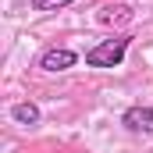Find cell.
<instances>
[{
  "label": "cell",
  "mask_w": 153,
  "mask_h": 153,
  "mask_svg": "<svg viewBox=\"0 0 153 153\" xmlns=\"http://www.w3.org/2000/svg\"><path fill=\"white\" fill-rule=\"evenodd\" d=\"M125 50H128V39L125 36H114V39H103L100 46H93L85 53V64L89 68H117L125 61Z\"/></svg>",
  "instance_id": "cell-1"
},
{
  "label": "cell",
  "mask_w": 153,
  "mask_h": 153,
  "mask_svg": "<svg viewBox=\"0 0 153 153\" xmlns=\"http://www.w3.org/2000/svg\"><path fill=\"white\" fill-rule=\"evenodd\" d=\"M121 125L128 132H146V135H153V107H128L125 117H121Z\"/></svg>",
  "instance_id": "cell-2"
},
{
  "label": "cell",
  "mask_w": 153,
  "mask_h": 153,
  "mask_svg": "<svg viewBox=\"0 0 153 153\" xmlns=\"http://www.w3.org/2000/svg\"><path fill=\"white\" fill-rule=\"evenodd\" d=\"M75 53L71 50H46L43 57H39V68L43 71H68V68H75Z\"/></svg>",
  "instance_id": "cell-3"
},
{
  "label": "cell",
  "mask_w": 153,
  "mask_h": 153,
  "mask_svg": "<svg viewBox=\"0 0 153 153\" xmlns=\"http://www.w3.org/2000/svg\"><path fill=\"white\" fill-rule=\"evenodd\" d=\"M11 117H14L18 125H36L39 121V107L36 103H14V107H11Z\"/></svg>",
  "instance_id": "cell-4"
},
{
  "label": "cell",
  "mask_w": 153,
  "mask_h": 153,
  "mask_svg": "<svg viewBox=\"0 0 153 153\" xmlns=\"http://www.w3.org/2000/svg\"><path fill=\"white\" fill-rule=\"evenodd\" d=\"M71 0H32L36 11H57V7H68Z\"/></svg>",
  "instance_id": "cell-5"
},
{
  "label": "cell",
  "mask_w": 153,
  "mask_h": 153,
  "mask_svg": "<svg viewBox=\"0 0 153 153\" xmlns=\"http://www.w3.org/2000/svg\"><path fill=\"white\" fill-rule=\"evenodd\" d=\"M114 18H132V14H128V7H107L100 14V22H114Z\"/></svg>",
  "instance_id": "cell-6"
}]
</instances>
